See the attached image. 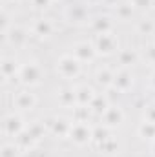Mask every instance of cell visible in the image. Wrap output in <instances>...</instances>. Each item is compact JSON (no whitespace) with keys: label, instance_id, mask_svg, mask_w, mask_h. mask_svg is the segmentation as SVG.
<instances>
[{"label":"cell","instance_id":"20","mask_svg":"<svg viewBox=\"0 0 155 157\" xmlns=\"http://www.w3.org/2000/svg\"><path fill=\"white\" fill-rule=\"evenodd\" d=\"M117 59H119V64L126 68V66H133V64L137 62L139 55H137V51H135V49H131V48H126V49H120V51H119Z\"/></svg>","mask_w":155,"mask_h":157},{"label":"cell","instance_id":"2","mask_svg":"<svg viewBox=\"0 0 155 157\" xmlns=\"http://www.w3.org/2000/svg\"><path fill=\"white\" fill-rule=\"evenodd\" d=\"M18 78H20V82H24L28 86L39 84L40 78H42V68L39 66V62H28V64L20 66Z\"/></svg>","mask_w":155,"mask_h":157},{"label":"cell","instance_id":"29","mask_svg":"<svg viewBox=\"0 0 155 157\" xmlns=\"http://www.w3.org/2000/svg\"><path fill=\"white\" fill-rule=\"evenodd\" d=\"M26 130H28V132H29V133H31V135L37 139V141H39L40 137L44 135V124H42L40 121H39V122H33V124H29Z\"/></svg>","mask_w":155,"mask_h":157},{"label":"cell","instance_id":"18","mask_svg":"<svg viewBox=\"0 0 155 157\" xmlns=\"http://www.w3.org/2000/svg\"><path fill=\"white\" fill-rule=\"evenodd\" d=\"M0 70H2V77H4V78L17 77V75L20 73V68H18L17 60H15V59H7V57H4V59H2Z\"/></svg>","mask_w":155,"mask_h":157},{"label":"cell","instance_id":"37","mask_svg":"<svg viewBox=\"0 0 155 157\" xmlns=\"http://www.w3.org/2000/svg\"><path fill=\"white\" fill-rule=\"evenodd\" d=\"M153 155H155V143H153Z\"/></svg>","mask_w":155,"mask_h":157},{"label":"cell","instance_id":"14","mask_svg":"<svg viewBox=\"0 0 155 157\" xmlns=\"http://www.w3.org/2000/svg\"><path fill=\"white\" fill-rule=\"evenodd\" d=\"M57 99H59L60 106H64V108H71V106L75 108L77 106V91L73 88H60L57 91Z\"/></svg>","mask_w":155,"mask_h":157},{"label":"cell","instance_id":"16","mask_svg":"<svg viewBox=\"0 0 155 157\" xmlns=\"http://www.w3.org/2000/svg\"><path fill=\"white\" fill-rule=\"evenodd\" d=\"M91 28H93V31H95L97 35L112 33V29H113V22H112V18H110V17L102 15V17H97V18H93V20H91Z\"/></svg>","mask_w":155,"mask_h":157},{"label":"cell","instance_id":"6","mask_svg":"<svg viewBox=\"0 0 155 157\" xmlns=\"http://www.w3.org/2000/svg\"><path fill=\"white\" fill-rule=\"evenodd\" d=\"M35 104H37V97L31 93V91H18L17 95H15V99H13V106L17 108V110H22V112H29V110H33L35 108Z\"/></svg>","mask_w":155,"mask_h":157},{"label":"cell","instance_id":"3","mask_svg":"<svg viewBox=\"0 0 155 157\" xmlns=\"http://www.w3.org/2000/svg\"><path fill=\"white\" fill-rule=\"evenodd\" d=\"M70 139L77 146H84V144H88L93 139V130L86 122H73L71 132H70Z\"/></svg>","mask_w":155,"mask_h":157},{"label":"cell","instance_id":"17","mask_svg":"<svg viewBox=\"0 0 155 157\" xmlns=\"http://www.w3.org/2000/svg\"><path fill=\"white\" fill-rule=\"evenodd\" d=\"M15 144L20 148V152H29V150H33V148H35L37 139H35L28 130H24L20 135H17V137H15Z\"/></svg>","mask_w":155,"mask_h":157},{"label":"cell","instance_id":"35","mask_svg":"<svg viewBox=\"0 0 155 157\" xmlns=\"http://www.w3.org/2000/svg\"><path fill=\"white\" fill-rule=\"evenodd\" d=\"M86 2H88L89 6H97V4H100L102 0H86Z\"/></svg>","mask_w":155,"mask_h":157},{"label":"cell","instance_id":"34","mask_svg":"<svg viewBox=\"0 0 155 157\" xmlns=\"http://www.w3.org/2000/svg\"><path fill=\"white\" fill-rule=\"evenodd\" d=\"M24 157H44V155L40 154L39 150L33 148V150H29V152H24Z\"/></svg>","mask_w":155,"mask_h":157},{"label":"cell","instance_id":"32","mask_svg":"<svg viewBox=\"0 0 155 157\" xmlns=\"http://www.w3.org/2000/svg\"><path fill=\"white\" fill-rule=\"evenodd\" d=\"M133 7H150L152 6V0H130Z\"/></svg>","mask_w":155,"mask_h":157},{"label":"cell","instance_id":"4","mask_svg":"<svg viewBox=\"0 0 155 157\" xmlns=\"http://www.w3.org/2000/svg\"><path fill=\"white\" fill-rule=\"evenodd\" d=\"M93 46H95V51L99 55H112L117 49L119 42H117V37L113 33H102V35H97Z\"/></svg>","mask_w":155,"mask_h":157},{"label":"cell","instance_id":"19","mask_svg":"<svg viewBox=\"0 0 155 157\" xmlns=\"http://www.w3.org/2000/svg\"><path fill=\"white\" fill-rule=\"evenodd\" d=\"M113 77H115V71H112L108 66H102V68H99L97 70V82L100 84V86H104V88H110V86H113Z\"/></svg>","mask_w":155,"mask_h":157},{"label":"cell","instance_id":"15","mask_svg":"<svg viewBox=\"0 0 155 157\" xmlns=\"http://www.w3.org/2000/svg\"><path fill=\"white\" fill-rule=\"evenodd\" d=\"M75 91H77V106H88L89 108V104L97 97V93L93 91V88L91 86H86V84L75 88Z\"/></svg>","mask_w":155,"mask_h":157},{"label":"cell","instance_id":"21","mask_svg":"<svg viewBox=\"0 0 155 157\" xmlns=\"http://www.w3.org/2000/svg\"><path fill=\"white\" fill-rule=\"evenodd\" d=\"M108 108H110V102H108V97L106 95H97L93 99V102L89 104V110L93 113H97V115H102Z\"/></svg>","mask_w":155,"mask_h":157},{"label":"cell","instance_id":"27","mask_svg":"<svg viewBox=\"0 0 155 157\" xmlns=\"http://www.w3.org/2000/svg\"><path fill=\"white\" fill-rule=\"evenodd\" d=\"M18 152H20V148L13 143H7V144H4L2 146V152H0V157H17L18 155Z\"/></svg>","mask_w":155,"mask_h":157},{"label":"cell","instance_id":"23","mask_svg":"<svg viewBox=\"0 0 155 157\" xmlns=\"http://www.w3.org/2000/svg\"><path fill=\"white\" fill-rule=\"evenodd\" d=\"M139 135H141L142 139H155V124L144 121V122L139 126Z\"/></svg>","mask_w":155,"mask_h":157},{"label":"cell","instance_id":"5","mask_svg":"<svg viewBox=\"0 0 155 157\" xmlns=\"http://www.w3.org/2000/svg\"><path fill=\"white\" fill-rule=\"evenodd\" d=\"M46 124L59 137H70V132H71V126H73V122H70L64 117H51L46 121Z\"/></svg>","mask_w":155,"mask_h":157},{"label":"cell","instance_id":"7","mask_svg":"<svg viewBox=\"0 0 155 157\" xmlns=\"http://www.w3.org/2000/svg\"><path fill=\"white\" fill-rule=\"evenodd\" d=\"M95 55H97L95 46L89 44V42H78L73 48V57L78 62H91L95 59Z\"/></svg>","mask_w":155,"mask_h":157},{"label":"cell","instance_id":"10","mask_svg":"<svg viewBox=\"0 0 155 157\" xmlns=\"http://www.w3.org/2000/svg\"><path fill=\"white\" fill-rule=\"evenodd\" d=\"M131 86H133V75H131L128 70L115 71V77H113V88H115L119 93H126L128 90H131Z\"/></svg>","mask_w":155,"mask_h":157},{"label":"cell","instance_id":"13","mask_svg":"<svg viewBox=\"0 0 155 157\" xmlns=\"http://www.w3.org/2000/svg\"><path fill=\"white\" fill-rule=\"evenodd\" d=\"M31 31L33 35H37L39 39H47L51 33H53V24L49 18H37L31 26Z\"/></svg>","mask_w":155,"mask_h":157},{"label":"cell","instance_id":"30","mask_svg":"<svg viewBox=\"0 0 155 157\" xmlns=\"http://www.w3.org/2000/svg\"><path fill=\"white\" fill-rule=\"evenodd\" d=\"M142 117H144V121H146V122H152V124H155V104H150V106H146V108H144Z\"/></svg>","mask_w":155,"mask_h":157},{"label":"cell","instance_id":"1","mask_svg":"<svg viewBox=\"0 0 155 157\" xmlns=\"http://www.w3.org/2000/svg\"><path fill=\"white\" fill-rule=\"evenodd\" d=\"M57 71L64 78H75L80 71V62L73 55H64L57 60Z\"/></svg>","mask_w":155,"mask_h":157},{"label":"cell","instance_id":"28","mask_svg":"<svg viewBox=\"0 0 155 157\" xmlns=\"http://www.w3.org/2000/svg\"><path fill=\"white\" fill-rule=\"evenodd\" d=\"M75 121L73 122H88V112H91L88 106H75Z\"/></svg>","mask_w":155,"mask_h":157},{"label":"cell","instance_id":"38","mask_svg":"<svg viewBox=\"0 0 155 157\" xmlns=\"http://www.w3.org/2000/svg\"><path fill=\"white\" fill-rule=\"evenodd\" d=\"M153 35H155V33H153Z\"/></svg>","mask_w":155,"mask_h":157},{"label":"cell","instance_id":"12","mask_svg":"<svg viewBox=\"0 0 155 157\" xmlns=\"http://www.w3.org/2000/svg\"><path fill=\"white\" fill-rule=\"evenodd\" d=\"M66 18L70 20V22H75V24H82V22H86L88 20V7L86 6H70L68 9H66Z\"/></svg>","mask_w":155,"mask_h":157},{"label":"cell","instance_id":"8","mask_svg":"<svg viewBox=\"0 0 155 157\" xmlns=\"http://www.w3.org/2000/svg\"><path fill=\"white\" fill-rule=\"evenodd\" d=\"M4 39L7 40L13 48H24L28 42V31L20 26H11V29L4 35Z\"/></svg>","mask_w":155,"mask_h":157},{"label":"cell","instance_id":"31","mask_svg":"<svg viewBox=\"0 0 155 157\" xmlns=\"http://www.w3.org/2000/svg\"><path fill=\"white\" fill-rule=\"evenodd\" d=\"M144 55H146V60H148V62L155 64V44L146 46V51H144Z\"/></svg>","mask_w":155,"mask_h":157},{"label":"cell","instance_id":"33","mask_svg":"<svg viewBox=\"0 0 155 157\" xmlns=\"http://www.w3.org/2000/svg\"><path fill=\"white\" fill-rule=\"evenodd\" d=\"M31 2H33V6H35V7H47L51 0H31Z\"/></svg>","mask_w":155,"mask_h":157},{"label":"cell","instance_id":"36","mask_svg":"<svg viewBox=\"0 0 155 157\" xmlns=\"http://www.w3.org/2000/svg\"><path fill=\"white\" fill-rule=\"evenodd\" d=\"M150 84H152V88L155 90V71H153V75H152V78H150Z\"/></svg>","mask_w":155,"mask_h":157},{"label":"cell","instance_id":"11","mask_svg":"<svg viewBox=\"0 0 155 157\" xmlns=\"http://www.w3.org/2000/svg\"><path fill=\"white\" fill-rule=\"evenodd\" d=\"M102 122H104V126H108V128H112V126H119L122 121H124V113H122V110L120 108H117V106H110L102 115Z\"/></svg>","mask_w":155,"mask_h":157},{"label":"cell","instance_id":"26","mask_svg":"<svg viewBox=\"0 0 155 157\" xmlns=\"http://www.w3.org/2000/svg\"><path fill=\"white\" fill-rule=\"evenodd\" d=\"M99 150L102 154H113V152H117V141L113 137H108L106 141L99 143Z\"/></svg>","mask_w":155,"mask_h":157},{"label":"cell","instance_id":"9","mask_svg":"<svg viewBox=\"0 0 155 157\" xmlns=\"http://www.w3.org/2000/svg\"><path fill=\"white\" fill-rule=\"evenodd\" d=\"M26 130V124H24V121L20 115H7V117L4 119V132L7 133V135H11V137H17V135H20L22 132Z\"/></svg>","mask_w":155,"mask_h":157},{"label":"cell","instance_id":"22","mask_svg":"<svg viewBox=\"0 0 155 157\" xmlns=\"http://www.w3.org/2000/svg\"><path fill=\"white\" fill-rule=\"evenodd\" d=\"M115 15L119 20H130L131 15H133V6L131 2H122L115 7Z\"/></svg>","mask_w":155,"mask_h":157},{"label":"cell","instance_id":"25","mask_svg":"<svg viewBox=\"0 0 155 157\" xmlns=\"http://www.w3.org/2000/svg\"><path fill=\"white\" fill-rule=\"evenodd\" d=\"M137 31H139V33H142V35H153V33H155L153 20H150V18L141 20V22H139V26H137Z\"/></svg>","mask_w":155,"mask_h":157},{"label":"cell","instance_id":"24","mask_svg":"<svg viewBox=\"0 0 155 157\" xmlns=\"http://www.w3.org/2000/svg\"><path fill=\"white\" fill-rule=\"evenodd\" d=\"M108 137H112L108 126H97V128H93V141H95L97 144L102 143V141H106Z\"/></svg>","mask_w":155,"mask_h":157}]
</instances>
